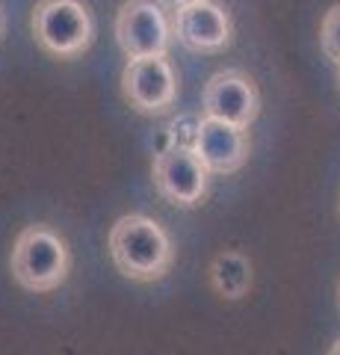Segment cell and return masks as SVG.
Here are the masks:
<instances>
[{
	"mask_svg": "<svg viewBox=\"0 0 340 355\" xmlns=\"http://www.w3.org/2000/svg\"><path fill=\"white\" fill-rule=\"evenodd\" d=\"M116 270L130 282H160L175 263V243L157 219L145 214L118 216L107 237Z\"/></svg>",
	"mask_w": 340,
	"mask_h": 355,
	"instance_id": "6da1fadb",
	"label": "cell"
},
{
	"mask_svg": "<svg viewBox=\"0 0 340 355\" xmlns=\"http://www.w3.org/2000/svg\"><path fill=\"white\" fill-rule=\"evenodd\" d=\"M12 279L30 293H51L65 284L71 272V249L57 228L36 222L15 237L12 246Z\"/></svg>",
	"mask_w": 340,
	"mask_h": 355,
	"instance_id": "7a4b0ae2",
	"label": "cell"
},
{
	"mask_svg": "<svg viewBox=\"0 0 340 355\" xmlns=\"http://www.w3.org/2000/svg\"><path fill=\"white\" fill-rule=\"evenodd\" d=\"M33 36L57 60H74L89 51L95 21L83 0H39L33 9Z\"/></svg>",
	"mask_w": 340,
	"mask_h": 355,
	"instance_id": "3957f363",
	"label": "cell"
},
{
	"mask_svg": "<svg viewBox=\"0 0 340 355\" xmlns=\"http://www.w3.org/2000/svg\"><path fill=\"white\" fill-rule=\"evenodd\" d=\"M151 178H154V190L169 205L184 210L204 205L211 193V169L199 160L193 146L172 142L169 148H163L151 166Z\"/></svg>",
	"mask_w": 340,
	"mask_h": 355,
	"instance_id": "277c9868",
	"label": "cell"
},
{
	"mask_svg": "<svg viewBox=\"0 0 340 355\" xmlns=\"http://www.w3.org/2000/svg\"><path fill=\"white\" fill-rule=\"evenodd\" d=\"M175 39L172 18L160 0H125L116 15V42L127 60L166 57Z\"/></svg>",
	"mask_w": 340,
	"mask_h": 355,
	"instance_id": "5b68a950",
	"label": "cell"
},
{
	"mask_svg": "<svg viewBox=\"0 0 340 355\" xmlns=\"http://www.w3.org/2000/svg\"><path fill=\"white\" fill-rule=\"evenodd\" d=\"M122 95L136 113H166L178 98V74L166 57L127 60L122 69Z\"/></svg>",
	"mask_w": 340,
	"mask_h": 355,
	"instance_id": "8992f818",
	"label": "cell"
},
{
	"mask_svg": "<svg viewBox=\"0 0 340 355\" xmlns=\"http://www.w3.org/2000/svg\"><path fill=\"white\" fill-rule=\"evenodd\" d=\"M193 151L211 169V175H234L243 169L251 154L249 128L231 125L216 116H202L195 121Z\"/></svg>",
	"mask_w": 340,
	"mask_h": 355,
	"instance_id": "52a82bcc",
	"label": "cell"
},
{
	"mask_svg": "<svg viewBox=\"0 0 340 355\" xmlns=\"http://www.w3.org/2000/svg\"><path fill=\"white\" fill-rule=\"evenodd\" d=\"M202 110L204 116H216L231 121V125L249 128L260 116V89L251 80V74L240 69H222L207 77Z\"/></svg>",
	"mask_w": 340,
	"mask_h": 355,
	"instance_id": "ba28073f",
	"label": "cell"
},
{
	"mask_svg": "<svg viewBox=\"0 0 340 355\" xmlns=\"http://www.w3.org/2000/svg\"><path fill=\"white\" fill-rule=\"evenodd\" d=\"M175 39L193 53H219L231 44L234 24L231 15L216 0H202V3L181 6L172 18Z\"/></svg>",
	"mask_w": 340,
	"mask_h": 355,
	"instance_id": "9c48e42d",
	"label": "cell"
},
{
	"mask_svg": "<svg viewBox=\"0 0 340 355\" xmlns=\"http://www.w3.org/2000/svg\"><path fill=\"white\" fill-rule=\"evenodd\" d=\"M207 279H211L213 291L228 299V302H240L246 299L251 284H255V266L237 249H222L213 254L211 266H207Z\"/></svg>",
	"mask_w": 340,
	"mask_h": 355,
	"instance_id": "30bf717a",
	"label": "cell"
},
{
	"mask_svg": "<svg viewBox=\"0 0 340 355\" xmlns=\"http://www.w3.org/2000/svg\"><path fill=\"white\" fill-rule=\"evenodd\" d=\"M320 48L325 60L340 65V3H334L320 21Z\"/></svg>",
	"mask_w": 340,
	"mask_h": 355,
	"instance_id": "8fae6325",
	"label": "cell"
},
{
	"mask_svg": "<svg viewBox=\"0 0 340 355\" xmlns=\"http://www.w3.org/2000/svg\"><path fill=\"white\" fill-rule=\"evenodd\" d=\"M169 3H172L175 9H181V6H190V3H202V0H169Z\"/></svg>",
	"mask_w": 340,
	"mask_h": 355,
	"instance_id": "7c38bea8",
	"label": "cell"
},
{
	"mask_svg": "<svg viewBox=\"0 0 340 355\" xmlns=\"http://www.w3.org/2000/svg\"><path fill=\"white\" fill-rule=\"evenodd\" d=\"M328 355H340V338L334 340V347H332V349H328Z\"/></svg>",
	"mask_w": 340,
	"mask_h": 355,
	"instance_id": "4fadbf2b",
	"label": "cell"
},
{
	"mask_svg": "<svg viewBox=\"0 0 340 355\" xmlns=\"http://www.w3.org/2000/svg\"><path fill=\"white\" fill-rule=\"evenodd\" d=\"M0 36H3V12H0Z\"/></svg>",
	"mask_w": 340,
	"mask_h": 355,
	"instance_id": "5bb4252c",
	"label": "cell"
},
{
	"mask_svg": "<svg viewBox=\"0 0 340 355\" xmlns=\"http://www.w3.org/2000/svg\"><path fill=\"white\" fill-rule=\"evenodd\" d=\"M337 80H340V65H337Z\"/></svg>",
	"mask_w": 340,
	"mask_h": 355,
	"instance_id": "9a60e30c",
	"label": "cell"
}]
</instances>
